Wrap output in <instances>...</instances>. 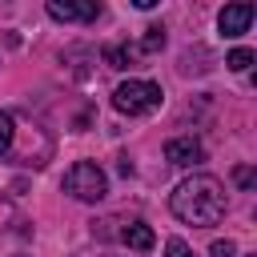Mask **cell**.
Masks as SVG:
<instances>
[{"label": "cell", "instance_id": "8", "mask_svg": "<svg viewBox=\"0 0 257 257\" xmlns=\"http://www.w3.org/2000/svg\"><path fill=\"white\" fill-rule=\"evenodd\" d=\"M104 56L112 68H137V60L145 52H141V44H112V48H104Z\"/></svg>", "mask_w": 257, "mask_h": 257}, {"label": "cell", "instance_id": "3", "mask_svg": "<svg viewBox=\"0 0 257 257\" xmlns=\"http://www.w3.org/2000/svg\"><path fill=\"white\" fill-rule=\"evenodd\" d=\"M64 193H72L76 201H100V197L108 193V177L100 173V165L76 161V165L64 173Z\"/></svg>", "mask_w": 257, "mask_h": 257}, {"label": "cell", "instance_id": "6", "mask_svg": "<svg viewBox=\"0 0 257 257\" xmlns=\"http://www.w3.org/2000/svg\"><path fill=\"white\" fill-rule=\"evenodd\" d=\"M249 24H253V4H249V0L225 4V8H221V16H217L221 36H241V32H249Z\"/></svg>", "mask_w": 257, "mask_h": 257}, {"label": "cell", "instance_id": "11", "mask_svg": "<svg viewBox=\"0 0 257 257\" xmlns=\"http://www.w3.org/2000/svg\"><path fill=\"white\" fill-rule=\"evenodd\" d=\"M165 257H197V253H193L181 237H169V241H165Z\"/></svg>", "mask_w": 257, "mask_h": 257}, {"label": "cell", "instance_id": "9", "mask_svg": "<svg viewBox=\"0 0 257 257\" xmlns=\"http://www.w3.org/2000/svg\"><path fill=\"white\" fill-rule=\"evenodd\" d=\"M137 44H141V52H161L165 48V24H149Z\"/></svg>", "mask_w": 257, "mask_h": 257}, {"label": "cell", "instance_id": "13", "mask_svg": "<svg viewBox=\"0 0 257 257\" xmlns=\"http://www.w3.org/2000/svg\"><path fill=\"white\" fill-rule=\"evenodd\" d=\"M233 181H237L241 189H253V185H257V173H253L249 165H237V169H233Z\"/></svg>", "mask_w": 257, "mask_h": 257}, {"label": "cell", "instance_id": "14", "mask_svg": "<svg viewBox=\"0 0 257 257\" xmlns=\"http://www.w3.org/2000/svg\"><path fill=\"white\" fill-rule=\"evenodd\" d=\"M233 253H237L233 241H213V257H233Z\"/></svg>", "mask_w": 257, "mask_h": 257}, {"label": "cell", "instance_id": "15", "mask_svg": "<svg viewBox=\"0 0 257 257\" xmlns=\"http://www.w3.org/2000/svg\"><path fill=\"white\" fill-rule=\"evenodd\" d=\"M16 257H24V253H16Z\"/></svg>", "mask_w": 257, "mask_h": 257}, {"label": "cell", "instance_id": "10", "mask_svg": "<svg viewBox=\"0 0 257 257\" xmlns=\"http://www.w3.org/2000/svg\"><path fill=\"white\" fill-rule=\"evenodd\" d=\"M225 64H229L233 72H245V68L253 64V52H249V48H233V52L225 56Z\"/></svg>", "mask_w": 257, "mask_h": 257}, {"label": "cell", "instance_id": "1", "mask_svg": "<svg viewBox=\"0 0 257 257\" xmlns=\"http://www.w3.org/2000/svg\"><path fill=\"white\" fill-rule=\"evenodd\" d=\"M169 209H173V217L185 221V225H197V229L217 225V221L225 217V185H221L217 177H209V173H193V177H185V181L173 189Z\"/></svg>", "mask_w": 257, "mask_h": 257}, {"label": "cell", "instance_id": "4", "mask_svg": "<svg viewBox=\"0 0 257 257\" xmlns=\"http://www.w3.org/2000/svg\"><path fill=\"white\" fill-rule=\"evenodd\" d=\"M44 8H48L52 20H64V24H72V20L92 24V20L100 16V4H96V0H48Z\"/></svg>", "mask_w": 257, "mask_h": 257}, {"label": "cell", "instance_id": "7", "mask_svg": "<svg viewBox=\"0 0 257 257\" xmlns=\"http://www.w3.org/2000/svg\"><path fill=\"white\" fill-rule=\"evenodd\" d=\"M120 241H124L128 249H137V253H149V249L157 245V237H153V229H149L145 221H128V225L120 229Z\"/></svg>", "mask_w": 257, "mask_h": 257}, {"label": "cell", "instance_id": "2", "mask_svg": "<svg viewBox=\"0 0 257 257\" xmlns=\"http://www.w3.org/2000/svg\"><path fill=\"white\" fill-rule=\"evenodd\" d=\"M161 100H165V92H161V84H153V80H124V84L112 88V108L124 112V116L157 112Z\"/></svg>", "mask_w": 257, "mask_h": 257}, {"label": "cell", "instance_id": "5", "mask_svg": "<svg viewBox=\"0 0 257 257\" xmlns=\"http://www.w3.org/2000/svg\"><path fill=\"white\" fill-rule=\"evenodd\" d=\"M165 161H169V165H181V169H193V165L205 161V145H201L197 137H173V141L165 145Z\"/></svg>", "mask_w": 257, "mask_h": 257}, {"label": "cell", "instance_id": "12", "mask_svg": "<svg viewBox=\"0 0 257 257\" xmlns=\"http://www.w3.org/2000/svg\"><path fill=\"white\" fill-rule=\"evenodd\" d=\"M12 149V116L8 112H0V157Z\"/></svg>", "mask_w": 257, "mask_h": 257}]
</instances>
